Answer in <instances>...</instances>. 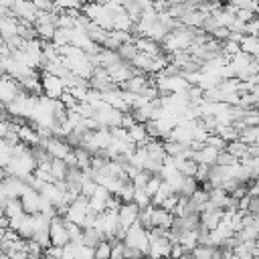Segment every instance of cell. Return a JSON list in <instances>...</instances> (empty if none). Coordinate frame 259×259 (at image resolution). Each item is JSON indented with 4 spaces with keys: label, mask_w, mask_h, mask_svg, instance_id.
Here are the masks:
<instances>
[{
    "label": "cell",
    "mask_w": 259,
    "mask_h": 259,
    "mask_svg": "<svg viewBox=\"0 0 259 259\" xmlns=\"http://www.w3.org/2000/svg\"><path fill=\"white\" fill-rule=\"evenodd\" d=\"M81 12L91 20V22H95V24H99V26H103L105 30H113V14H111V10L105 6V4H85L83 8H81Z\"/></svg>",
    "instance_id": "obj_1"
},
{
    "label": "cell",
    "mask_w": 259,
    "mask_h": 259,
    "mask_svg": "<svg viewBox=\"0 0 259 259\" xmlns=\"http://www.w3.org/2000/svg\"><path fill=\"white\" fill-rule=\"evenodd\" d=\"M123 243H125L127 247H136V249H140V251L148 257V251H150V231L144 229L140 223H136L134 227L127 229V235H125Z\"/></svg>",
    "instance_id": "obj_2"
},
{
    "label": "cell",
    "mask_w": 259,
    "mask_h": 259,
    "mask_svg": "<svg viewBox=\"0 0 259 259\" xmlns=\"http://www.w3.org/2000/svg\"><path fill=\"white\" fill-rule=\"evenodd\" d=\"M22 93H24V91H22L20 83H18L14 77H10V75L2 73V81H0V97H2V107H6V105H10L12 101H16V99H18Z\"/></svg>",
    "instance_id": "obj_3"
},
{
    "label": "cell",
    "mask_w": 259,
    "mask_h": 259,
    "mask_svg": "<svg viewBox=\"0 0 259 259\" xmlns=\"http://www.w3.org/2000/svg\"><path fill=\"white\" fill-rule=\"evenodd\" d=\"M38 146H42L53 158H59V160H65L71 152H73V148H71V144L67 142V140H63V138H57V136H51V138H42L40 140V144Z\"/></svg>",
    "instance_id": "obj_4"
},
{
    "label": "cell",
    "mask_w": 259,
    "mask_h": 259,
    "mask_svg": "<svg viewBox=\"0 0 259 259\" xmlns=\"http://www.w3.org/2000/svg\"><path fill=\"white\" fill-rule=\"evenodd\" d=\"M40 73H42V71H40ZM40 81H42V95L49 97V99H61V97L65 95V91H67L63 79L57 77V75L42 73V79H40Z\"/></svg>",
    "instance_id": "obj_5"
},
{
    "label": "cell",
    "mask_w": 259,
    "mask_h": 259,
    "mask_svg": "<svg viewBox=\"0 0 259 259\" xmlns=\"http://www.w3.org/2000/svg\"><path fill=\"white\" fill-rule=\"evenodd\" d=\"M87 214H89V198L83 196V194H79V198L69 206L65 219H67L69 223H75V225H81V227H83Z\"/></svg>",
    "instance_id": "obj_6"
},
{
    "label": "cell",
    "mask_w": 259,
    "mask_h": 259,
    "mask_svg": "<svg viewBox=\"0 0 259 259\" xmlns=\"http://www.w3.org/2000/svg\"><path fill=\"white\" fill-rule=\"evenodd\" d=\"M51 241L57 247H65L71 243L69 231H67V219L65 217H55L51 221Z\"/></svg>",
    "instance_id": "obj_7"
},
{
    "label": "cell",
    "mask_w": 259,
    "mask_h": 259,
    "mask_svg": "<svg viewBox=\"0 0 259 259\" xmlns=\"http://www.w3.org/2000/svg\"><path fill=\"white\" fill-rule=\"evenodd\" d=\"M20 202H22L26 214H38L40 212V206H42V196H40L38 190H34V188L28 186L26 192L20 196Z\"/></svg>",
    "instance_id": "obj_8"
},
{
    "label": "cell",
    "mask_w": 259,
    "mask_h": 259,
    "mask_svg": "<svg viewBox=\"0 0 259 259\" xmlns=\"http://www.w3.org/2000/svg\"><path fill=\"white\" fill-rule=\"evenodd\" d=\"M140 210H142V208H140L136 202H123V204L119 206V225H121L123 229L134 227V225L138 223Z\"/></svg>",
    "instance_id": "obj_9"
},
{
    "label": "cell",
    "mask_w": 259,
    "mask_h": 259,
    "mask_svg": "<svg viewBox=\"0 0 259 259\" xmlns=\"http://www.w3.org/2000/svg\"><path fill=\"white\" fill-rule=\"evenodd\" d=\"M174 219H176L174 212H170V210H166V208H162V206H156V208H154V217H152V229L158 227V229L170 231V227L174 225Z\"/></svg>",
    "instance_id": "obj_10"
},
{
    "label": "cell",
    "mask_w": 259,
    "mask_h": 259,
    "mask_svg": "<svg viewBox=\"0 0 259 259\" xmlns=\"http://www.w3.org/2000/svg\"><path fill=\"white\" fill-rule=\"evenodd\" d=\"M219 150H214L212 146H204L202 150H198V152H194L192 154V160L196 162V164H202V166H214L217 164V160H219Z\"/></svg>",
    "instance_id": "obj_11"
},
{
    "label": "cell",
    "mask_w": 259,
    "mask_h": 259,
    "mask_svg": "<svg viewBox=\"0 0 259 259\" xmlns=\"http://www.w3.org/2000/svg\"><path fill=\"white\" fill-rule=\"evenodd\" d=\"M136 47H138L140 53L150 55V57H160V55L164 53V51H162V45L156 42V40H152V38H148V36H140V38H136Z\"/></svg>",
    "instance_id": "obj_12"
},
{
    "label": "cell",
    "mask_w": 259,
    "mask_h": 259,
    "mask_svg": "<svg viewBox=\"0 0 259 259\" xmlns=\"http://www.w3.org/2000/svg\"><path fill=\"white\" fill-rule=\"evenodd\" d=\"M130 140L138 146V148H144L148 142H150V136H148V130H146V123H134L130 130Z\"/></svg>",
    "instance_id": "obj_13"
},
{
    "label": "cell",
    "mask_w": 259,
    "mask_h": 259,
    "mask_svg": "<svg viewBox=\"0 0 259 259\" xmlns=\"http://www.w3.org/2000/svg\"><path fill=\"white\" fill-rule=\"evenodd\" d=\"M83 30L87 32V36H89L95 45H101V47H103V42H105V38H107V34H109V30H105L103 26H99V24H95V22H91V20L85 24Z\"/></svg>",
    "instance_id": "obj_14"
},
{
    "label": "cell",
    "mask_w": 259,
    "mask_h": 259,
    "mask_svg": "<svg viewBox=\"0 0 259 259\" xmlns=\"http://www.w3.org/2000/svg\"><path fill=\"white\" fill-rule=\"evenodd\" d=\"M198 180L194 178V176H184V180H182V184H180V188H178V196H182V198H190L196 190H198Z\"/></svg>",
    "instance_id": "obj_15"
},
{
    "label": "cell",
    "mask_w": 259,
    "mask_h": 259,
    "mask_svg": "<svg viewBox=\"0 0 259 259\" xmlns=\"http://www.w3.org/2000/svg\"><path fill=\"white\" fill-rule=\"evenodd\" d=\"M51 172H53V176H55V180H57V182H63V180H67L69 166L65 164V160L55 158V160L51 162Z\"/></svg>",
    "instance_id": "obj_16"
},
{
    "label": "cell",
    "mask_w": 259,
    "mask_h": 259,
    "mask_svg": "<svg viewBox=\"0 0 259 259\" xmlns=\"http://www.w3.org/2000/svg\"><path fill=\"white\" fill-rule=\"evenodd\" d=\"M241 51L255 57V55L259 53V36H249V34H245V38L241 40Z\"/></svg>",
    "instance_id": "obj_17"
},
{
    "label": "cell",
    "mask_w": 259,
    "mask_h": 259,
    "mask_svg": "<svg viewBox=\"0 0 259 259\" xmlns=\"http://www.w3.org/2000/svg\"><path fill=\"white\" fill-rule=\"evenodd\" d=\"M36 26V32H38V38L40 40H47V42H53L55 38V32H57V24H34Z\"/></svg>",
    "instance_id": "obj_18"
},
{
    "label": "cell",
    "mask_w": 259,
    "mask_h": 259,
    "mask_svg": "<svg viewBox=\"0 0 259 259\" xmlns=\"http://www.w3.org/2000/svg\"><path fill=\"white\" fill-rule=\"evenodd\" d=\"M117 53H119V57L125 61V63H132L136 57H138V47H136V42H125V45H121L119 49H117Z\"/></svg>",
    "instance_id": "obj_19"
},
{
    "label": "cell",
    "mask_w": 259,
    "mask_h": 259,
    "mask_svg": "<svg viewBox=\"0 0 259 259\" xmlns=\"http://www.w3.org/2000/svg\"><path fill=\"white\" fill-rule=\"evenodd\" d=\"M111 253H113V243L107 239L95 247V259H111Z\"/></svg>",
    "instance_id": "obj_20"
},
{
    "label": "cell",
    "mask_w": 259,
    "mask_h": 259,
    "mask_svg": "<svg viewBox=\"0 0 259 259\" xmlns=\"http://www.w3.org/2000/svg\"><path fill=\"white\" fill-rule=\"evenodd\" d=\"M53 42H55L57 47H67V45H71V28H57Z\"/></svg>",
    "instance_id": "obj_21"
},
{
    "label": "cell",
    "mask_w": 259,
    "mask_h": 259,
    "mask_svg": "<svg viewBox=\"0 0 259 259\" xmlns=\"http://www.w3.org/2000/svg\"><path fill=\"white\" fill-rule=\"evenodd\" d=\"M134 202H136L140 208H146V206H150V204H152V196L146 192V188H138V186H136Z\"/></svg>",
    "instance_id": "obj_22"
},
{
    "label": "cell",
    "mask_w": 259,
    "mask_h": 259,
    "mask_svg": "<svg viewBox=\"0 0 259 259\" xmlns=\"http://www.w3.org/2000/svg\"><path fill=\"white\" fill-rule=\"evenodd\" d=\"M134 194H136L134 182H125V184L121 186V190L117 192V196H119L121 202H134Z\"/></svg>",
    "instance_id": "obj_23"
},
{
    "label": "cell",
    "mask_w": 259,
    "mask_h": 259,
    "mask_svg": "<svg viewBox=\"0 0 259 259\" xmlns=\"http://www.w3.org/2000/svg\"><path fill=\"white\" fill-rule=\"evenodd\" d=\"M241 53V42H235V40H225L223 42V55L231 61L235 55H239Z\"/></svg>",
    "instance_id": "obj_24"
},
{
    "label": "cell",
    "mask_w": 259,
    "mask_h": 259,
    "mask_svg": "<svg viewBox=\"0 0 259 259\" xmlns=\"http://www.w3.org/2000/svg\"><path fill=\"white\" fill-rule=\"evenodd\" d=\"M75 245V243H73ZM75 259H95V247L75 245Z\"/></svg>",
    "instance_id": "obj_25"
},
{
    "label": "cell",
    "mask_w": 259,
    "mask_h": 259,
    "mask_svg": "<svg viewBox=\"0 0 259 259\" xmlns=\"http://www.w3.org/2000/svg\"><path fill=\"white\" fill-rule=\"evenodd\" d=\"M206 146H212L214 150H219V152H225L229 144H227V142H225V140H223L219 134H210V136L206 138Z\"/></svg>",
    "instance_id": "obj_26"
},
{
    "label": "cell",
    "mask_w": 259,
    "mask_h": 259,
    "mask_svg": "<svg viewBox=\"0 0 259 259\" xmlns=\"http://www.w3.org/2000/svg\"><path fill=\"white\" fill-rule=\"evenodd\" d=\"M239 162H241V160H239V158H235L233 154H229L227 150H225V152H221V154H219V160H217V164H219V166H235V164H239Z\"/></svg>",
    "instance_id": "obj_27"
},
{
    "label": "cell",
    "mask_w": 259,
    "mask_h": 259,
    "mask_svg": "<svg viewBox=\"0 0 259 259\" xmlns=\"http://www.w3.org/2000/svg\"><path fill=\"white\" fill-rule=\"evenodd\" d=\"M214 251H217V247H204V245H198L192 253H194L198 259H210V257L214 255Z\"/></svg>",
    "instance_id": "obj_28"
},
{
    "label": "cell",
    "mask_w": 259,
    "mask_h": 259,
    "mask_svg": "<svg viewBox=\"0 0 259 259\" xmlns=\"http://www.w3.org/2000/svg\"><path fill=\"white\" fill-rule=\"evenodd\" d=\"M32 4L36 6V10H42V12H53V10H57L55 0H32Z\"/></svg>",
    "instance_id": "obj_29"
},
{
    "label": "cell",
    "mask_w": 259,
    "mask_h": 259,
    "mask_svg": "<svg viewBox=\"0 0 259 259\" xmlns=\"http://www.w3.org/2000/svg\"><path fill=\"white\" fill-rule=\"evenodd\" d=\"M210 36H212V38H217V40H221V42H225V40H229L231 30H229L227 26H219L217 30H212V32H210Z\"/></svg>",
    "instance_id": "obj_30"
},
{
    "label": "cell",
    "mask_w": 259,
    "mask_h": 259,
    "mask_svg": "<svg viewBox=\"0 0 259 259\" xmlns=\"http://www.w3.org/2000/svg\"><path fill=\"white\" fill-rule=\"evenodd\" d=\"M245 34H249V36H259V20H257V18H253L251 22L245 24Z\"/></svg>",
    "instance_id": "obj_31"
},
{
    "label": "cell",
    "mask_w": 259,
    "mask_h": 259,
    "mask_svg": "<svg viewBox=\"0 0 259 259\" xmlns=\"http://www.w3.org/2000/svg\"><path fill=\"white\" fill-rule=\"evenodd\" d=\"M184 253H186V251H184V247H182L180 243H174V245H172V253H170V259H180Z\"/></svg>",
    "instance_id": "obj_32"
},
{
    "label": "cell",
    "mask_w": 259,
    "mask_h": 259,
    "mask_svg": "<svg viewBox=\"0 0 259 259\" xmlns=\"http://www.w3.org/2000/svg\"><path fill=\"white\" fill-rule=\"evenodd\" d=\"M237 18H241L243 22H251V20L255 18V14H253L251 10H247V8H243V10H239V12H237Z\"/></svg>",
    "instance_id": "obj_33"
},
{
    "label": "cell",
    "mask_w": 259,
    "mask_h": 259,
    "mask_svg": "<svg viewBox=\"0 0 259 259\" xmlns=\"http://www.w3.org/2000/svg\"><path fill=\"white\" fill-rule=\"evenodd\" d=\"M253 59H255V61H257V63H259V53H257V55H255V57H253Z\"/></svg>",
    "instance_id": "obj_34"
},
{
    "label": "cell",
    "mask_w": 259,
    "mask_h": 259,
    "mask_svg": "<svg viewBox=\"0 0 259 259\" xmlns=\"http://www.w3.org/2000/svg\"><path fill=\"white\" fill-rule=\"evenodd\" d=\"M255 18H257V20H259V14H257V16H255Z\"/></svg>",
    "instance_id": "obj_35"
}]
</instances>
